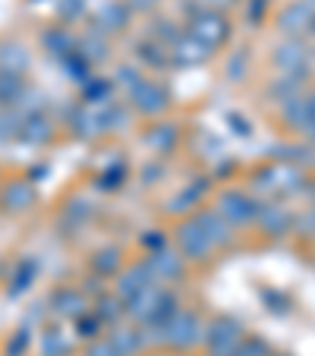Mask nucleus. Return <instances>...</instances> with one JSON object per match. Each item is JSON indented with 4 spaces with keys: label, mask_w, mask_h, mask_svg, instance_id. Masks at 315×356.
I'll use <instances>...</instances> for the list:
<instances>
[{
    "label": "nucleus",
    "mask_w": 315,
    "mask_h": 356,
    "mask_svg": "<svg viewBox=\"0 0 315 356\" xmlns=\"http://www.w3.org/2000/svg\"><path fill=\"white\" fill-rule=\"evenodd\" d=\"M193 221L202 227V234L208 236V243L215 246V252L218 249H227V246H234V240H236V230L230 227L227 221H224L221 215H218L215 209H202V211H195L193 215Z\"/></svg>",
    "instance_id": "8"
},
{
    "label": "nucleus",
    "mask_w": 315,
    "mask_h": 356,
    "mask_svg": "<svg viewBox=\"0 0 315 356\" xmlns=\"http://www.w3.org/2000/svg\"><path fill=\"white\" fill-rule=\"evenodd\" d=\"M265 10H268V0H249V7H246V19L255 26V22L265 19Z\"/></svg>",
    "instance_id": "37"
},
{
    "label": "nucleus",
    "mask_w": 315,
    "mask_h": 356,
    "mask_svg": "<svg viewBox=\"0 0 315 356\" xmlns=\"http://www.w3.org/2000/svg\"><path fill=\"white\" fill-rule=\"evenodd\" d=\"M152 284H158V281H154L152 271L145 268V262H136V265H129L127 271H120V275H117V281H114V290H117V293H114V296H120V300L127 302L129 296H136L139 290L152 287Z\"/></svg>",
    "instance_id": "15"
},
{
    "label": "nucleus",
    "mask_w": 315,
    "mask_h": 356,
    "mask_svg": "<svg viewBox=\"0 0 315 356\" xmlns=\"http://www.w3.org/2000/svg\"><path fill=\"white\" fill-rule=\"evenodd\" d=\"M315 19V7L309 3V0H293L290 7H284L281 13H277V29H281L284 35H306L309 26H312Z\"/></svg>",
    "instance_id": "13"
},
{
    "label": "nucleus",
    "mask_w": 315,
    "mask_h": 356,
    "mask_svg": "<svg viewBox=\"0 0 315 356\" xmlns=\"http://www.w3.org/2000/svg\"><path fill=\"white\" fill-rule=\"evenodd\" d=\"M142 337H145V331H136V328H114V334H111V343H114L117 350H120L123 356L133 353V350L142 347Z\"/></svg>",
    "instance_id": "26"
},
{
    "label": "nucleus",
    "mask_w": 315,
    "mask_h": 356,
    "mask_svg": "<svg viewBox=\"0 0 315 356\" xmlns=\"http://www.w3.org/2000/svg\"><path fill=\"white\" fill-rule=\"evenodd\" d=\"M32 275H38V265H35V262H22V265H19V281H16V287H10V290H13V293L26 290L29 284H32V281H29Z\"/></svg>",
    "instance_id": "35"
},
{
    "label": "nucleus",
    "mask_w": 315,
    "mask_h": 356,
    "mask_svg": "<svg viewBox=\"0 0 315 356\" xmlns=\"http://www.w3.org/2000/svg\"><path fill=\"white\" fill-rule=\"evenodd\" d=\"M22 79L16 73H0V104L7 108V104H13V101H19L22 95Z\"/></svg>",
    "instance_id": "27"
},
{
    "label": "nucleus",
    "mask_w": 315,
    "mask_h": 356,
    "mask_svg": "<svg viewBox=\"0 0 315 356\" xmlns=\"http://www.w3.org/2000/svg\"><path fill=\"white\" fill-rule=\"evenodd\" d=\"M120 316H123V300H120V296L101 293V296H98V309H95V318H98V322L114 325Z\"/></svg>",
    "instance_id": "25"
},
{
    "label": "nucleus",
    "mask_w": 315,
    "mask_h": 356,
    "mask_svg": "<svg viewBox=\"0 0 315 356\" xmlns=\"http://www.w3.org/2000/svg\"><path fill=\"white\" fill-rule=\"evenodd\" d=\"M123 177H127V170H123V168L108 170V174H104V177L98 180V186H101V189H117V186L123 183Z\"/></svg>",
    "instance_id": "38"
},
{
    "label": "nucleus",
    "mask_w": 315,
    "mask_h": 356,
    "mask_svg": "<svg viewBox=\"0 0 315 356\" xmlns=\"http://www.w3.org/2000/svg\"><path fill=\"white\" fill-rule=\"evenodd\" d=\"M164 174V164H148L145 170H142V177H145V183L152 186V183H158V177Z\"/></svg>",
    "instance_id": "42"
},
{
    "label": "nucleus",
    "mask_w": 315,
    "mask_h": 356,
    "mask_svg": "<svg viewBox=\"0 0 315 356\" xmlns=\"http://www.w3.org/2000/svg\"><path fill=\"white\" fill-rule=\"evenodd\" d=\"M205 3H208V10H211V7H218V10H227V7H234L236 0H205Z\"/></svg>",
    "instance_id": "45"
},
{
    "label": "nucleus",
    "mask_w": 315,
    "mask_h": 356,
    "mask_svg": "<svg viewBox=\"0 0 315 356\" xmlns=\"http://www.w3.org/2000/svg\"><path fill=\"white\" fill-rule=\"evenodd\" d=\"M0 67H3V73H16V76H19L22 70L29 67V54L22 51L19 44H3V47H0Z\"/></svg>",
    "instance_id": "24"
},
{
    "label": "nucleus",
    "mask_w": 315,
    "mask_h": 356,
    "mask_svg": "<svg viewBox=\"0 0 315 356\" xmlns=\"http://www.w3.org/2000/svg\"><path fill=\"white\" fill-rule=\"evenodd\" d=\"M246 70H249L246 51H236V54L227 60V79H230V82H240L243 76H246Z\"/></svg>",
    "instance_id": "31"
},
{
    "label": "nucleus",
    "mask_w": 315,
    "mask_h": 356,
    "mask_svg": "<svg viewBox=\"0 0 315 356\" xmlns=\"http://www.w3.org/2000/svg\"><path fill=\"white\" fill-rule=\"evenodd\" d=\"M38 199L35 186L29 180H13L7 189H3V209L7 211H29Z\"/></svg>",
    "instance_id": "18"
},
{
    "label": "nucleus",
    "mask_w": 315,
    "mask_h": 356,
    "mask_svg": "<svg viewBox=\"0 0 315 356\" xmlns=\"http://www.w3.org/2000/svg\"><path fill=\"white\" fill-rule=\"evenodd\" d=\"M88 265H92V271L98 277H117L123 271V259H120V249L117 246H104L98 249L92 259H88Z\"/></svg>",
    "instance_id": "20"
},
{
    "label": "nucleus",
    "mask_w": 315,
    "mask_h": 356,
    "mask_svg": "<svg viewBox=\"0 0 315 356\" xmlns=\"http://www.w3.org/2000/svg\"><path fill=\"white\" fill-rule=\"evenodd\" d=\"M26 139L29 142H47L51 139V123H47L45 117H32V120L26 123Z\"/></svg>",
    "instance_id": "29"
},
{
    "label": "nucleus",
    "mask_w": 315,
    "mask_h": 356,
    "mask_svg": "<svg viewBox=\"0 0 315 356\" xmlns=\"http://www.w3.org/2000/svg\"><path fill=\"white\" fill-rule=\"evenodd\" d=\"M51 306H54L57 316L63 318H82L88 309V300L82 290H73V287H60L54 296H51Z\"/></svg>",
    "instance_id": "16"
},
{
    "label": "nucleus",
    "mask_w": 315,
    "mask_h": 356,
    "mask_svg": "<svg viewBox=\"0 0 315 356\" xmlns=\"http://www.w3.org/2000/svg\"><path fill=\"white\" fill-rule=\"evenodd\" d=\"M177 142H180V129H177L174 123H158V127H152L145 133V145L152 148V152H158V155L174 152Z\"/></svg>",
    "instance_id": "19"
},
{
    "label": "nucleus",
    "mask_w": 315,
    "mask_h": 356,
    "mask_svg": "<svg viewBox=\"0 0 315 356\" xmlns=\"http://www.w3.org/2000/svg\"><path fill=\"white\" fill-rule=\"evenodd\" d=\"M309 57H315V44H312V51H309Z\"/></svg>",
    "instance_id": "47"
},
{
    "label": "nucleus",
    "mask_w": 315,
    "mask_h": 356,
    "mask_svg": "<svg viewBox=\"0 0 315 356\" xmlns=\"http://www.w3.org/2000/svg\"><path fill=\"white\" fill-rule=\"evenodd\" d=\"M117 76H120V82H123V86H127V88H133L136 82L142 79V76H139V73H133V70H129V67H120V70H117Z\"/></svg>",
    "instance_id": "41"
},
{
    "label": "nucleus",
    "mask_w": 315,
    "mask_h": 356,
    "mask_svg": "<svg viewBox=\"0 0 315 356\" xmlns=\"http://www.w3.org/2000/svg\"><path fill=\"white\" fill-rule=\"evenodd\" d=\"M145 268L152 271V277L158 284L161 281H180L183 271H186V259L180 256V252H174V249H154V252H148L145 259Z\"/></svg>",
    "instance_id": "9"
},
{
    "label": "nucleus",
    "mask_w": 315,
    "mask_h": 356,
    "mask_svg": "<svg viewBox=\"0 0 315 356\" xmlns=\"http://www.w3.org/2000/svg\"><path fill=\"white\" fill-rule=\"evenodd\" d=\"M261 300L271 302V309L275 312H287L290 309V300L284 293H277V290H261Z\"/></svg>",
    "instance_id": "34"
},
{
    "label": "nucleus",
    "mask_w": 315,
    "mask_h": 356,
    "mask_svg": "<svg viewBox=\"0 0 315 356\" xmlns=\"http://www.w3.org/2000/svg\"><path fill=\"white\" fill-rule=\"evenodd\" d=\"M205 189H208V180H205V177H199L193 186H183V193L170 199L168 211H170V215H183L186 209H195V205H199V199L205 195Z\"/></svg>",
    "instance_id": "21"
},
{
    "label": "nucleus",
    "mask_w": 315,
    "mask_h": 356,
    "mask_svg": "<svg viewBox=\"0 0 315 356\" xmlns=\"http://www.w3.org/2000/svg\"><path fill=\"white\" fill-rule=\"evenodd\" d=\"M309 133H312V142H315V127H312V129H309Z\"/></svg>",
    "instance_id": "48"
},
{
    "label": "nucleus",
    "mask_w": 315,
    "mask_h": 356,
    "mask_svg": "<svg viewBox=\"0 0 315 356\" xmlns=\"http://www.w3.org/2000/svg\"><path fill=\"white\" fill-rule=\"evenodd\" d=\"M227 120H230V127H234V133H240V136H249V133H252V129H249V123H246V120H243V117L230 114V117H227Z\"/></svg>",
    "instance_id": "44"
},
{
    "label": "nucleus",
    "mask_w": 315,
    "mask_h": 356,
    "mask_svg": "<svg viewBox=\"0 0 315 356\" xmlns=\"http://www.w3.org/2000/svg\"><path fill=\"white\" fill-rule=\"evenodd\" d=\"M98 318H86V316H82L79 318V334L82 337H95V334H98Z\"/></svg>",
    "instance_id": "40"
},
{
    "label": "nucleus",
    "mask_w": 315,
    "mask_h": 356,
    "mask_svg": "<svg viewBox=\"0 0 315 356\" xmlns=\"http://www.w3.org/2000/svg\"><path fill=\"white\" fill-rule=\"evenodd\" d=\"M255 221H259L261 234H268V236H284L293 230V215H290V209H284L277 202H259Z\"/></svg>",
    "instance_id": "12"
},
{
    "label": "nucleus",
    "mask_w": 315,
    "mask_h": 356,
    "mask_svg": "<svg viewBox=\"0 0 315 356\" xmlns=\"http://www.w3.org/2000/svg\"><path fill=\"white\" fill-rule=\"evenodd\" d=\"M180 35L183 32H177V26L170 19H158V22H154V41H158V44H164V41H168V44H174Z\"/></svg>",
    "instance_id": "32"
},
{
    "label": "nucleus",
    "mask_w": 315,
    "mask_h": 356,
    "mask_svg": "<svg viewBox=\"0 0 315 356\" xmlns=\"http://www.w3.org/2000/svg\"><path fill=\"white\" fill-rule=\"evenodd\" d=\"M186 35H193L199 44L208 47V51H215V47H221L224 41L230 38V22H227V16L224 13L205 7L199 16L189 19V32Z\"/></svg>",
    "instance_id": "2"
},
{
    "label": "nucleus",
    "mask_w": 315,
    "mask_h": 356,
    "mask_svg": "<svg viewBox=\"0 0 315 356\" xmlns=\"http://www.w3.org/2000/svg\"><path fill=\"white\" fill-rule=\"evenodd\" d=\"M60 16L63 19H79L82 13H86V7H82V0H60Z\"/></svg>",
    "instance_id": "36"
},
{
    "label": "nucleus",
    "mask_w": 315,
    "mask_h": 356,
    "mask_svg": "<svg viewBox=\"0 0 315 356\" xmlns=\"http://www.w3.org/2000/svg\"><path fill=\"white\" fill-rule=\"evenodd\" d=\"M271 63H275L281 73H290V76H309V51L302 41L290 38L284 41V44L275 47V57H271Z\"/></svg>",
    "instance_id": "10"
},
{
    "label": "nucleus",
    "mask_w": 315,
    "mask_h": 356,
    "mask_svg": "<svg viewBox=\"0 0 315 356\" xmlns=\"http://www.w3.org/2000/svg\"><path fill=\"white\" fill-rule=\"evenodd\" d=\"M177 246H180V256L186 262H205V259L215 256V246L208 243V236L202 234V227L189 218L177 227Z\"/></svg>",
    "instance_id": "6"
},
{
    "label": "nucleus",
    "mask_w": 315,
    "mask_h": 356,
    "mask_svg": "<svg viewBox=\"0 0 315 356\" xmlns=\"http://www.w3.org/2000/svg\"><path fill=\"white\" fill-rule=\"evenodd\" d=\"M86 57L88 63L92 60H104V57H108V38H104V35L98 32V29H95V32H88V38H86Z\"/></svg>",
    "instance_id": "28"
},
{
    "label": "nucleus",
    "mask_w": 315,
    "mask_h": 356,
    "mask_svg": "<svg viewBox=\"0 0 315 356\" xmlns=\"http://www.w3.org/2000/svg\"><path fill=\"white\" fill-rule=\"evenodd\" d=\"M306 79H309V76H290V73H281V79L271 82V86H268V95H275V98H281V101L296 98V95H300V88L306 86Z\"/></svg>",
    "instance_id": "23"
},
{
    "label": "nucleus",
    "mask_w": 315,
    "mask_h": 356,
    "mask_svg": "<svg viewBox=\"0 0 315 356\" xmlns=\"http://www.w3.org/2000/svg\"><path fill=\"white\" fill-rule=\"evenodd\" d=\"M108 92H111L108 79H88V86H86L88 104H104V101H108Z\"/></svg>",
    "instance_id": "30"
},
{
    "label": "nucleus",
    "mask_w": 315,
    "mask_h": 356,
    "mask_svg": "<svg viewBox=\"0 0 315 356\" xmlns=\"http://www.w3.org/2000/svg\"><path fill=\"white\" fill-rule=\"evenodd\" d=\"M136 54H139L142 63H148V67H154V70L168 67V60H170L168 47L158 44V41H142V44H136Z\"/></svg>",
    "instance_id": "22"
},
{
    "label": "nucleus",
    "mask_w": 315,
    "mask_h": 356,
    "mask_svg": "<svg viewBox=\"0 0 315 356\" xmlns=\"http://www.w3.org/2000/svg\"><path fill=\"white\" fill-rule=\"evenodd\" d=\"M142 246H148V252H154V249H164V236L161 234H145V236H142Z\"/></svg>",
    "instance_id": "43"
},
{
    "label": "nucleus",
    "mask_w": 315,
    "mask_h": 356,
    "mask_svg": "<svg viewBox=\"0 0 315 356\" xmlns=\"http://www.w3.org/2000/svg\"><path fill=\"white\" fill-rule=\"evenodd\" d=\"M168 92H164L161 82H152V79H139L133 88H129V104H133L139 114L145 117H158L164 114L168 108Z\"/></svg>",
    "instance_id": "7"
},
{
    "label": "nucleus",
    "mask_w": 315,
    "mask_h": 356,
    "mask_svg": "<svg viewBox=\"0 0 315 356\" xmlns=\"http://www.w3.org/2000/svg\"><path fill=\"white\" fill-rule=\"evenodd\" d=\"M170 54H174V63H180V67H195V63H205L211 51L205 44H199L193 35H180L170 44Z\"/></svg>",
    "instance_id": "17"
},
{
    "label": "nucleus",
    "mask_w": 315,
    "mask_h": 356,
    "mask_svg": "<svg viewBox=\"0 0 315 356\" xmlns=\"http://www.w3.org/2000/svg\"><path fill=\"white\" fill-rule=\"evenodd\" d=\"M309 35H315V19H312V26H309Z\"/></svg>",
    "instance_id": "46"
},
{
    "label": "nucleus",
    "mask_w": 315,
    "mask_h": 356,
    "mask_svg": "<svg viewBox=\"0 0 315 356\" xmlns=\"http://www.w3.org/2000/svg\"><path fill=\"white\" fill-rule=\"evenodd\" d=\"M215 211L230 224V227H246V224L255 221L259 202H255L249 193H243V189H224V193L218 195Z\"/></svg>",
    "instance_id": "3"
},
{
    "label": "nucleus",
    "mask_w": 315,
    "mask_h": 356,
    "mask_svg": "<svg viewBox=\"0 0 315 356\" xmlns=\"http://www.w3.org/2000/svg\"><path fill=\"white\" fill-rule=\"evenodd\" d=\"M67 218L73 224H82L86 218H92V202H88V205L86 202H73V205H67Z\"/></svg>",
    "instance_id": "33"
},
{
    "label": "nucleus",
    "mask_w": 315,
    "mask_h": 356,
    "mask_svg": "<svg viewBox=\"0 0 315 356\" xmlns=\"http://www.w3.org/2000/svg\"><path fill=\"white\" fill-rule=\"evenodd\" d=\"M281 117L293 129H312L315 127V88L306 95L281 101Z\"/></svg>",
    "instance_id": "11"
},
{
    "label": "nucleus",
    "mask_w": 315,
    "mask_h": 356,
    "mask_svg": "<svg viewBox=\"0 0 315 356\" xmlns=\"http://www.w3.org/2000/svg\"><path fill=\"white\" fill-rule=\"evenodd\" d=\"M148 331H154V337H158V341L170 343V347H180V350L199 343L202 334H205L199 316H195V312H180V309L174 312V318H170L168 325H161V328H148Z\"/></svg>",
    "instance_id": "1"
},
{
    "label": "nucleus",
    "mask_w": 315,
    "mask_h": 356,
    "mask_svg": "<svg viewBox=\"0 0 315 356\" xmlns=\"http://www.w3.org/2000/svg\"><path fill=\"white\" fill-rule=\"evenodd\" d=\"M129 16H133L129 3H123V0H108V3H101L98 13H95V26H98L101 35L123 32V29L129 26Z\"/></svg>",
    "instance_id": "14"
},
{
    "label": "nucleus",
    "mask_w": 315,
    "mask_h": 356,
    "mask_svg": "<svg viewBox=\"0 0 315 356\" xmlns=\"http://www.w3.org/2000/svg\"><path fill=\"white\" fill-rule=\"evenodd\" d=\"M202 337H208V347H211V353L215 356H227V353H234V350L240 347L243 325L236 322V318H230V316H221V318H215V322L208 325Z\"/></svg>",
    "instance_id": "5"
},
{
    "label": "nucleus",
    "mask_w": 315,
    "mask_h": 356,
    "mask_svg": "<svg viewBox=\"0 0 315 356\" xmlns=\"http://www.w3.org/2000/svg\"><path fill=\"white\" fill-rule=\"evenodd\" d=\"M88 356H123V353L111 341H95L92 347H88Z\"/></svg>",
    "instance_id": "39"
},
{
    "label": "nucleus",
    "mask_w": 315,
    "mask_h": 356,
    "mask_svg": "<svg viewBox=\"0 0 315 356\" xmlns=\"http://www.w3.org/2000/svg\"><path fill=\"white\" fill-rule=\"evenodd\" d=\"M252 186L265 195H275V193H296V189L306 186V180H302L300 170L287 168V164H271V168H261L255 174Z\"/></svg>",
    "instance_id": "4"
}]
</instances>
